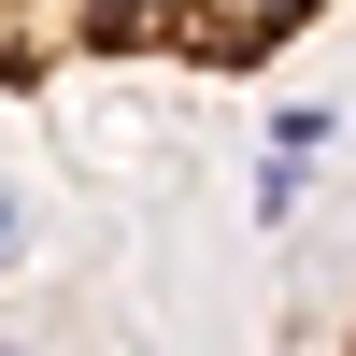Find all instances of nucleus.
<instances>
[{
  "mask_svg": "<svg viewBox=\"0 0 356 356\" xmlns=\"http://www.w3.org/2000/svg\"><path fill=\"white\" fill-rule=\"evenodd\" d=\"M328 0H0V86H57L100 57H186V72H257Z\"/></svg>",
  "mask_w": 356,
  "mask_h": 356,
  "instance_id": "obj_1",
  "label": "nucleus"
},
{
  "mask_svg": "<svg viewBox=\"0 0 356 356\" xmlns=\"http://www.w3.org/2000/svg\"><path fill=\"white\" fill-rule=\"evenodd\" d=\"M0 257H15V214H0Z\"/></svg>",
  "mask_w": 356,
  "mask_h": 356,
  "instance_id": "obj_2",
  "label": "nucleus"
}]
</instances>
